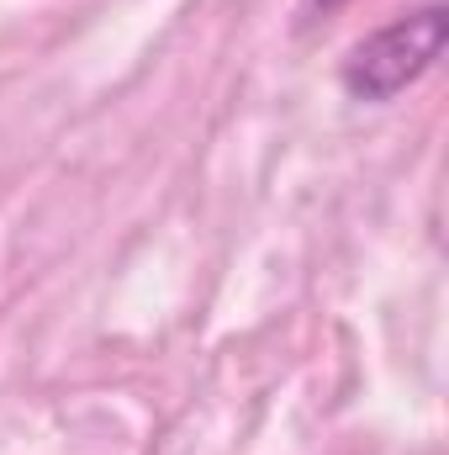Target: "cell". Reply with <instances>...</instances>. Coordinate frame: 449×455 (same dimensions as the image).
<instances>
[{
	"label": "cell",
	"mask_w": 449,
	"mask_h": 455,
	"mask_svg": "<svg viewBox=\"0 0 449 455\" xmlns=\"http://www.w3.org/2000/svg\"><path fill=\"white\" fill-rule=\"evenodd\" d=\"M445 43H449V11L445 5H423L413 16H397L391 27L370 32L365 43H354L338 80H343V91L354 101H391L439 64Z\"/></svg>",
	"instance_id": "6da1fadb"
}]
</instances>
